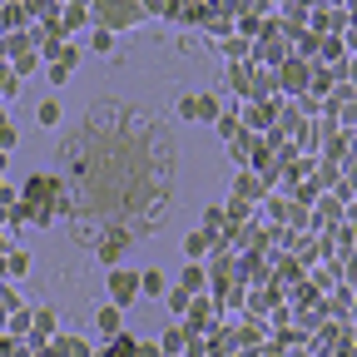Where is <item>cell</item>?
I'll list each match as a JSON object with an SVG mask.
<instances>
[{
	"label": "cell",
	"instance_id": "1",
	"mask_svg": "<svg viewBox=\"0 0 357 357\" xmlns=\"http://www.w3.org/2000/svg\"><path fill=\"white\" fill-rule=\"evenodd\" d=\"M55 164L79 223L100 218V229L129 234L164 229V213L174 204V144L149 109L95 100L55 149Z\"/></svg>",
	"mask_w": 357,
	"mask_h": 357
},
{
	"label": "cell",
	"instance_id": "2",
	"mask_svg": "<svg viewBox=\"0 0 357 357\" xmlns=\"http://www.w3.org/2000/svg\"><path fill=\"white\" fill-rule=\"evenodd\" d=\"M144 20V0H95L89 6V25L105 35H124Z\"/></svg>",
	"mask_w": 357,
	"mask_h": 357
},
{
	"label": "cell",
	"instance_id": "3",
	"mask_svg": "<svg viewBox=\"0 0 357 357\" xmlns=\"http://www.w3.org/2000/svg\"><path fill=\"white\" fill-rule=\"evenodd\" d=\"M223 109H229V100L208 95V89H194V95H178L174 100V114L184 119V124H218Z\"/></svg>",
	"mask_w": 357,
	"mask_h": 357
},
{
	"label": "cell",
	"instance_id": "4",
	"mask_svg": "<svg viewBox=\"0 0 357 357\" xmlns=\"http://www.w3.org/2000/svg\"><path fill=\"white\" fill-rule=\"evenodd\" d=\"M105 293H109V303H114L119 312L134 307V303H139V273H134V268H109Z\"/></svg>",
	"mask_w": 357,
	"mask_h": 357
},
{
	"label": "cell",
	"instance_id": "5",
	"mask_svg": "<svg viewBox=\"0 0 357 357\" xmlns=\"http://www.w3.org/2000/svg\"><path fill=\"white\" fill-rule=\"evenodd\" d=\"M273 119H278V100H248V105H238V124L248 134H258V139L273 129Z\"/></svg>",
	"mask_w": 357,
	"mask_h": 357
},
{
	"label": "cell",
	"instance_id": "6",
	"mask_svg": "<svg viewBox=\"0 0 357 357\" xmlns=\"http://www.w3.org/2000/svg\"><path fill=\"white\" fill-rule=\"evenodd\" d=\"M134 248V234L129 229H100V238H95V258L105 263V268H119V258Z\"/></svg>",
	"mask_w": 357,
	"mask_h": 357
},
{
	"label": "cell",
	"instance_id": "7",
	"mask_svg": "<svg viewBox=\"0 0 357 357\" xmlns=\"http://www.w3.org/2000/svg\"><path fill=\"white\" fill-rule=\"evenodd\" d=\"M273 75H278V100H298V95H307L312 65H303V60H288V65H278Z\"/></svg>",
	"mask_w": 357,
	"mask_h": 357
},
{
	"label": "cell",
	"instance_id": "8",
	"mask_svg": "<svg viewBox=\"0 0 357 357\" xmlns=\"http://www.w3.org/2000/svg\"><path fill=\"white\" fill-rule=\"evenodd\" d=\"M95 333H100V342H109V337L124 333V312H119L114 303H100V307H95Z\"/></svg>",
	"mask_w": 357,
	"mask_h": 357
},
{
	"label": "cell",
	"instance_id": "9",
	"mask_svg": "<svg viewBox=\"0 0 357 357\" xmlns=\"http://www.w3.org/2000/svg\"><path fill=\"white\" fill-rule=\"evenodd\" d=\"M178 293H189V298H204V288H208V268L204 263H184L178 268V283H174Z\"/></svg>",
	"mask_w": 357,
	"mask_h": 357
},
{
	"label": "cell",
	"instance_id": "10",
	"mask_svg": "<svg viewBox=\"0 0 357 357\" xmlns=\"http://www.w3.org/2000/svg\"><path fill=\"white\" fill-rule=\"evenodd\" d=\"M234 15H238V6H208L204 30H208L213 40H229V35H234Z\"/></svg>",
	"mask_w": 357,
	"mask_h": 357
},
{
	"label": "cell",
	"instance_id": "11",
	"mask_svg": "<svg viewBox=\"0 0 357 357\" xmlns=\"http://www.w3.org/2000/svg\"><path fill=\"white\" fill-rule=\"evenodd\" d=\"M328 298H333V303H328V307H323V318H347V312H352V307H357V293H352V288H347V283H337V288H333V293H328Z\"/></svg>",
	"mask_w": 357,
	"mask_h": 357
},
{
	"label": "cell",
	"instance_id": "12",
	"mask_svg": "<svg viewBox=\"0 0 357 357\" xmlns=\"http://www.w3.org/2000/svg\"><path fill=\"white\" fill-rule=\"evenodd\" d=\"M50 352H55V357H95V347H89L84 337H75V333H60V337L50 342Z\"/></svg>",
	"mask_w": 357,
	"mask_h": 357
},
{
	"label": "cell",
	"instance_id": "13",
	"mask_svg": "<svg viewBox=\"0 0 357 357\" xmlns=\"http://www.w3.org/2000/svg\"><path fill=\"white\" fill-rule=\"evenodd\" d=\"M223 149H229V159H234L238 169H248V164H253V149H258V134H248V129H243L238 139H234V144H223Z\"/></svg>",
	"mask_w": 357,
	"mask_h": 357
},
{
	"label": "cell",
	"instance_id": "14",
	"mask_svg": "<svg viewBox=\"0 0 357 357\" xmlns=\"http://www.w3.org/2000/svg\"><path fill=\"white\" fill-rule=\"evenodd\" d=\"M229 89L238 95V105H248V95H253V65H229Z\"/></svg>",
	"mask_w": 357,
	"mask_h": 357
},
{
	"label": "cell",
	"instance_id": "15",
	"mask_svg": "<svg viewBox=\"0 0 357 357\" xmlns=\"http://www.w3.org/2000/svg\"><path fill=\"white\" fill-rule=\"evenodd\" d=\"M248 100H278V75L253 65V95H248Z\"/></svg>",
	"mask_w": 357,
	"mask_h": 357
},
{
	"label": "cell",
	"instance_id": "16",
	"mask_svg": "<svg viewBox=\"0 0 357 357\" xmlns=\"http://www.w3.org/2000/svg\"><path fill=\"white\" fill-rule=\"evenodd\" d=\"M25 273H30V253H25V248H10L6 263H0V278L15 283V278H25Z\"/></svg>",
	"mask_w": 357,
	"mask_h": 357
},
{
	"label": "cell",
	"instance_id": "17",
	"mask_svg": "<svg viewBox=\"0 0 357 357\" xmlns=\"http://www.w3.org/2000/svg\"><path fill=\"white\" fill-rule=\"evenodd\" d=\"M134 352H139V337H129V333H119V337H109L95 357H134Z\"/></svg>",
	"mask_w": 357,
	"mask_h": 357
},
{
	"label": "cell",
	"instance_id": "18",
	"mask_svg": "<svg viewBox=\"0 0 357 357\" xmlns=\"http://www.w3.org/2000/svg\"><path fill=\"white\" fill-rule=\"evenodd\" d=\"M208 253H213V238H208V234H199V229L184 234V258H189V263H199V258H208Z\"/></svg>",
	"mask_w": 357,
	"mask_h": 357
},
{
	"label": "cell",
	"instance_id": "19",
	"mask_svg": "<svg viewBox=\"0 0 357 357\" xmlns=\"http://www.w3.org/2000/svg\"><path fill=\"white\" fill-rule=\"evenodd\" d=\"M184 347H189V333L178 328V323H174V328L159 337V352H164V357H184Z\"/></svg>",
	"mask_w": 357,
	"mask_h": 357
},
{
	"label": "cell",
	"instance_id": "20",
	"mask_svg": "<svg viewBox=\"0 0 357 357\" xmlns=\"http://www.w3.org/2000/svg\"><path fill=\"white\" fill-rule=\"evenodd\" d=\"M213 129H218V139H223V144H234V139H238V134H243V124H238V109L229 105V109H223V114H218V124H213Z\"/></svg>",
	"mask_w": 357,
	"mask_h": 357
},
{
	"label": "cell",
	"instance_id": "21",
	"mask_svg": "<svg viewBox=\"0 0 357 357\" xmlns=\"http://www.w3.org/2000/svg\"><path fill=\"white\" fill-rule=\"evenodd\" d=\"M218 50L229 55V65H248V55H253V45H248V40H238V35H229V40H218Z\"/></svg>",
	"mask_w": 357,
	"mask_h": 357
},
{
	"label": "cell",
	"instance_id": "22",
	"mask_svg": "<svg viewBox=\"0 0 357 357\" xmlns=\"http://www.w3.org/2000/svg\"><path fill=\"white\" fill-rule=\"evenodd\" d=\"M169 293V278L159 273V268H149V273H139V298H164Z\"/></svg>",
	"mask_w": 357,
	"mask_h": 357
},
{
	"label": "cell",
	"instance_id": "23",
	"mask_svg": "<svg viewBox=\"0 0 357 357\" xmlns=\"http://www.w3.org/2000/svg\"><path fill=\"white\" fill-rule=\"evenodd\" d=\"M35 119H40L45 129H55V124L65 119V105H60V95H55V100H40V109H35Z\"/></svg>",
	"mask_w": 357,
	"mask_h": 357
},
{
	"label": "cell",
	"instance_id": "24",
	"mask_svg": "<svg viewBox=\"0 0 357 357\" xmlns=\"http://www.w3.org/2000/svg\"><path fill=\"white\" fill-rule=\"evenodd\" d=\"M263 337H268V323H258V328H238V333H234V347L248 352V347H263Z\"/></svg>",
	"mask_w": 357,
	"mask_h": 357
},
{
	"label": "cell",
	"instance_id": "25",
	"mask_svg": "<svg viewBox=\"0 0 357 357\" xmlns=\"http://www.w3.org/2000/svg\"><path fill=\"white\" fill-rule=\"evenodd\" d=\"M189 303H194V298H189V293H178V288H169V293H164V307L174 312V323H178V318L189 312Z\"/></svg>",
	"mask_w": 357,
	"mask_h": 357
},
{
	"label": "cell",
	"instance_id": "26",
	"mask_svg": "<svg viewBox=\"0 0 357 357\" xmlns=\"http://www.w3.org/2000/svg\"><path fill=\"white\" fill-rule=\"evenodd\" d=\"M208 20V6H199V0H194V6H178V25H204Z\"/></svg>",
	"mask_w": 357,
	"mask_h": 357
},
{
	"label": "cell",
	"instance_id": "27",
	"mask_svg": "<svg viewBox=\"0 0 357 357\" xmlns=\"http://www.w3.org/2000/svg\"><path fill=\"white\" fill-rule=\"evenodd\" d=\"M6 333H10V337H30V312H25V307L6 318Z\"/></svg>",
	"mask_w": 357,
	"mask_h": 357
},
{
	"label": "cell",
	"instance_id": "28",
	"mask_svg": "<svg viewBox=\"0 0 357 357\" xmlns=\"http://www.w3.org/2000/svg\"><path fill=\"white\" fill-rule=\"evenodd\" d=\"M273 298H278L273 288H263V293H253V298H248V312H253V318H258V312H268V307H273Z\"/></svg>",
	"mask_w": 357,
	"mask_h": 357
},
{
	"label": "cell",
	"instance_id": "29",
	"mask_svg": "<svg viewBox=\"0 0 357 357\" xmlns=\"http://www.w3.org/2000/svg\"><path fill=\"white\" fill-rule=\"evenodd\" d=\"M89 50H95V55H114V35L95 30V35H89Z\"/></svg>",
	"mask_w": 357,
	"mask_h": 357
},
{
	"label": "cell",
	"instance_id": "30",
	"mask_svg": "<svg viewBox=\"0 0 357 357\" xmlns=\"http://www.w3.org/2000/svg\"><path fill=\"white\" fill-rule=\"evenodd\" d=\"M15 144H20V134H15V124L6 119V124H0V154H10Z\"/></svg>",
	"mask_w": 357,
	"mask_h": 357
},
{
	"label": "cell",
	"instance_id": "31",
	"mask_svg": "<svg viewBox=\"0 0 357 357\" xmlns=\"http://www.w3.org/2000/svg\"><path fill=\"white\" fill-rule=\"evenodd\" d=\"M35 70H40V55H25V60H15V65H10V75H15V79H25V75H35Z\"/></svg>",
	"mask_w": 357,
	"mask_h": 357
},
{
	"label": "cell",
	"instance_id": "32",
	"mask_svg": "<svg viewBox=\"0 0 357 357\" xmlns=\"http://www.w3.org/2000/svg\"><path fill=\"white\" fill-rule=\"evenodd\" d=\"M45 75H50V84H55V89H65V84H70V70H60V65H50Z\"/></svg>",
	"mask_w": 357,
	"mask_h": 357
},
{
	"label": "cell",
	"instance_id": "33",
	"mask_svg": "<svg viewBox=\"0 0 357 357\" xmlns=\"http://www.w3.org/2000/svg\"><path fill=\"white\" fill-rule=\"evenodd\" d=\"M134 357H164V352H159L154 337H139V352H134Z\"/></svg>",
	"mask_w": 357,
	"mask_h": 357
},
{
	"label": "cell",
	"instance_id": "34",
	"mask_svg": "<svg viewBox=\"0 0 357 357\" xmlns=\"http://www.w3.org/2000/svg\"><path fill=\"white\" fill-rule=\"evenodd\" d=\"M342 273H347V288H352V293H357V253H352V258H347V268H342Z\"/></svg>",
	"mask_w": 357,
	"mask_h": 357
},
{
	"label": "cell",
	"instance_id": "35",
	"mask_svg": "<svg viewBox=\"0 0 357 357\" xmlns=\"http://www.w3.org/2000/svg\"><path fill=\"white\" fill-rule=\"evenodd\" d=\"M6 84H10V65H6V60H0V89H6Z\"/></svg>",
	"mask_w": 357,
	"mask_h": 357
},
{
	"label": "cell",
	"instance_id": "36",
	"mask_svg": "<svg viewBox=\"0 0 357 357\" xmlns=\"http://www.w3.org/2000/svg\"><path fill=\"white\" fill-rule=\"evenodd\" d=\"M0 124H6V100H0Z\"/></svg>",
	"mask_w": 357,
	"mask_h": 357
},
{
	"label": "cell",
	"instance_id": "37",
	"mask_svg": "<svg viewBox=\"0 0 357 357\" xmlns=\"http://www.w3.org/2000/svg\"><path fill=\"white\" fill-rule=\"evenodd\" d=\"M238 357H243V352H238Z\"/></svg>",
	"mask_w": 357,
	"mask_h": 357
}]
</instances>
